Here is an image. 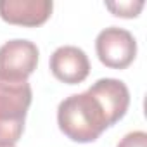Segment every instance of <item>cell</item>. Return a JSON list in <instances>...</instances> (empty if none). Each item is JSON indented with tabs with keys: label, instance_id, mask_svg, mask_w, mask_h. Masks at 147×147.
Segmentation results:
<instances>
[{
	"label": "cell",
	"instance_id": "6da1fadb",
	"mask_svg": "<svg viewBox=\"0 0 147 147\" xmlns=\"http://www.w3.org/2000/svg\"><path fill=\"white\" fill-rule=\"evenodd\" d=\"M57 123L61 131L78 144L97 140L111 126L102 104L87 90L66 97L57 107Z\"/></svg>",
	"mask_w": 147,
	"mask_h": 147
},
{
	"label": "cell",
	"instance_id": "7a4b0ae2",
	"mask_svg": "<svg viewBox=\"0 0 147 147\" xmlns=\"http://www.w3.org/2000/svg\"><path fill=\"white\" fill-rule=\"evenodd\" d=\"M33 92L28 82H0V147H14L23 131Z\"/></svg>",
	"mask_w": 147,
	"mask_h": 147
},
{
	"label": "cell",
	"instance_id": "3957f363",
	"mask_svg": "<svg viewBox=\"0 0 147 147\" xmlns=\"http://www.w3.org/2000/svg\"><path fill=\"white\" fill-rule=\"evenodd\" d=\"M38 47L30 40H9L0 47V82L23 83L38 66Z\"/></svg>",
	"mask_w": 147,
	"mask_h": 147
},
{
	"label": "cell",
	"instance_id": "277c9868",
	"mask_svg": "<svg viewBox=\"0 0 147 147\" xmlns=\"http://www.w3.org/2000/svg\"><path fill=\"white\" fill-rule=\"evenodd\" d=\"M95 52L106 67L125 69L137 57V40L130 31L109 26L97 35Z\"/></svg>",
	"mask_w": 147,
	"mask_h": 147
},
{
	"label": "cell",
	"instance_id": "5b68a950",
	"mask_svg": "<svg viewBox=\"0 0 147 147\" xmlns=\"http://www.w3.org/2000/svg\"><path fill=\"white\" fill-rule=\"evenodd\" d=\"M50 73L55 80L76 85L87 80L90 75V61L88 55L75 45H64L54 50L50 55Z\"/></svg>",
	"mask_w": 147,
	"mask_h": 147
},
{
	"label": "cell",
	"instance_id": "8992f818",
	"mask_svg": "<svg viewBox=\"0 0 147 147\" xmlns=\"http://www.w3.org/2000/svg\"><path fill=\"white\" fill-rule=\"evenodd\" d=\"M52 9V0H0V18L16 26H42L49 21Z\"/></svg>",
	"mask_w": 147,
	"mask_h": 147
},
{
	"label": "cell",
	"instance_id": "52a82bcc",
	"mask_svg": "<svg viewBox=\"0 0 147 147\" xmlns=\"http://www.w3.org/2000/svg\"><path fill=\"white\" fill-rule=\"evenodd\" d=\"M88 92L102 104L111 126L126 114L130 106V90L121 80L100 78L88 88Z\"/></svg>",
	"mask_w": 147,
	"mask_h": 147
},
{
	"label": "cell",
	"instance_id": "ba28073f",
	"mask_svg": "<svg viewBox=\"0 0 147 147\" xmlns=\"http://www.w3.org/2000/svg\"><path fill=\"white\" fill-rule=\"evenodd\" d=\"M106 7L118 18H126V19H133L140 14V11L144 9V2L142 0H128V2H107Z\"/></svg>",
	"mask_w": 147,
	"mask_h": 147
},
{
	"label": "cell",
	"instance_id": "9c48e42d",
	"mask_svg": "<svg viewBox=\"0 0 147 147\" xmlns=\"http://www.w3.org/2000/svg\"><path fill=\"white\" fill-rule=\"evenodd\" d=\"M116 147H147V133L142 130L130 131L119 140Z\"/></svg>",
	"mask_w": 147,
	"mask_h": 147
}]
</instances>
